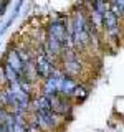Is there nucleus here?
Returning a JSON list of instances; mask_svg holds the SVG:
<instances>
[{
  "label": "nucleus",
  "instance_id": "obj_1",
  "mask_svg": "<svg viewBox=\"0 0 124 132\" xmlns=\"http://www.w3.org/2000/svg\"><path fill=\"white\" fill-rule=\"evenodd\" d=\"M32 121L36 124V127L41 132H58L66 119L55 114L51 109H47V111H35V112H32Z\"/></svg>",
  "mask_w": 124,
  "mask_h": 132
},
{
  "label": "nucleus",
  "instance_id": "obj_2",
  "mask_svg": "<svg viewBox=\"0 0 124 132\" xmlns=\"http://www.w3.org/2000/svg\"><path fill=\"white\" fill-rule=\"evenodd\" d=\"M33 63H35V69H36V74H38V79H43V81L48 79V78L53 74V71L56 69L53 60L45 51L36 53V56L33 58Z\"/></svg>",
  "mask_w": 124,
  "mask_h": 132
},
{
  "label": "nucleus",
  "instance_id": "obj_3",
  "mask_svg": "<svg viewBox=\"0 0 124 132\" xmlns=\"http://www.w3.org/2000/svg\"><path fill=\"white\" fill-rule=\"evenodd\" d=\"M50 107L51 111L58 116H61L63 119H68L71 117L73 114V99L66 97V96H61V94H53L50 96Z\"/></svg>",
  "mask_w": 124,
  "mask_h": 132
},
{
  "label": "nucleus",
  "instance_id": "obj_4",
  "mask_svg": "<svg viewBox=\"0 0 124 132\" xmlns=\"http://www.w3.org/2000/svg\"><path fill=\"white\" fill-rule=\"evenodd\" d=\"M47 35L56 38L66 50H68V27H66V18H55L48 25Z\"/></svg>",
  "mask_w": 124,
  "mask_h": 132
},
{
  "label": "nucleus",
  "instance_id": "obj_5",
  "mask_svg": "<svg viewBox=\"0 0 124 132\" xmlns=\"http://www.w3.org/2000/svg\"><path fill=\"white\" fill-rule=\"evenodd\" d=\"M61 61H63V66H61V71H63L66 76L69 78H80L81 74V69H83V64L80 61V58L76 55H63L61 56Z\"/></svg>",
  "mask_w": 124,
  "mask_h": 132
},
{
  "label": "nucleus",
  "instance_id": "obj_6",
  "mask_svg": "<svg viewBox=\"0 0 124 132\" xmlns=\"http://www.w3.org/2000/svg\"><path fill=\"white\" fill-rule=\"evenodd\" d=\"M63 78H65V73L61 71L60 68H56L51 76H50L48 79H45L41 94H45L47 97L53 96V94H58L60 93V84H61V79H63Z\"/></svg>",
  "mask_w": 124,
  "mask_h": 132
},
{
  "label": "nucleus",
  "instance_id": "obj_7",
  "mask_svg": "<svg viewBox=\"0 0 124 132\" xmlns=\"http://www.w3.org/2000/svg\"><path fill=\"white\" fill-rule=\"evenodd\" d=\"M103 28L113 40H119V16L114 15L111 10L103 13Z\"/></svg>",
  "mask_w": 124,
  "mask_h": 132
},
{
  "label": "nucleus",
  "instance_id": "obj_8",
  "mask_svg": "<svg viewBox=\"0 0 124 132\" xmlns=\"http://www.w3.org/2000/svg\"><path fill=\"white\" fill-rule=\"evenodd\" d=\"M5 64H8L10 68H13L15 71L20 74V79L23 78V74H25V63L22 61V58L18 56V53H17L15 48L8 50V53L5 56Z\"/></svg>",
  "mask_w": 124,
  "mask_h": 132
},
{
  "label": "nucleus",
  "instance_id": "obj_9",
  "mask_svg": "<svg viewBox=\"0 0 124 132\" xmlns=\"http://www.w3.org/2000/svg\"><path fill=\"white\" fill-rule=\"evenodd\" d=\"M78 84H80V82H78V79L69 78V76H66V74H65V78L61 79L60 93H58V94H61V96H66V97L71 99V97H73V93H74V89H76Z\"/></svg>",
  "mask_w": 124,
  "mask_h": 132
},
{
  "label": "nucleus",
  "instance_id": "obj_10",
  "mask_svg": "<svg viewBox=\"0 0 124 132\" xmlns=\"http://www.w3.org/2000/svg\"><path fill=\"white\" fill-rule=\"evenodd\" d=\"M15 116V129L13 132H30V119L27 117L28 112H12Z\"/></svg>",
  "mask_w": 124,
  "mask_h": 132
},
{
  "label": "nucleus",
  "instance_id": "obj_11",
  "mask_svg": "<svg viewBox=\"0 0 124 132\" xmlns=\"http://www.w3.org/2000/svg\"><path fill=\"white\" fill-rule=\"evenodd\" d=\"M3 68H5V78H7V84H13V82L20 81V74L15 71L13 68H10L8 64L3 63Z\"/></svg>",
  "mask_w": 124,
  "mask_h": 132
},
{
  "label": "nucleus",
  "instance_id": "obj_12",
  "mask_svg": "<svg viewBox=\"0 0 124 132\" xmlns=\"http://www.w3.org/2000/svg\"><path fill=\"white\" fill-rule=\"evenodd\" d=\"M86 97H88V89H86L83 84H78L76 89H74V93H73V97L71 99H73V101H76V102L78 101L81 102V101H84Z\"/></svg>",
  "mask_w": 124,
  "mask_h": 132
},
{
  "label": "nucleus",
  "instance_id": "obj_13",
  "mask_svg": "<svg viewBox=\"0 0 124 132\" xmlns=\"http://www.w3.org/2000/svg\"><path fill=\"white\" fill-rule=\"evenodd\" d=\"M111 12L119 18H124V0H116V5L111 8Z\"/></svg>",
  "mask_w": 124,
  "mask_h": 132
},
{
  "label": "nucleus",
  "instance_id": "obj_14",
  "mask_svg": "<svg viewBox=\"0 0 124 132\" xmlns=\"http://www.w3.org/2000/svg\"><path fill=\"white\" fill-rule=\"evenodd\" d=\"M3 127H5V132H13V129H15V116L12 112L7 116L5 122H3Z\"/></svg>",
  "mask_w": 124,
  "mask_h": 132
},
{
  "label": "nucleus",
  "instance_id": "obj_15",
  "mask_svg": "<svg viewBox=\"0 0 124 132\" xmlns=\"http://www.w3.org/2000/svg\"><path fill=\"white\" fill-rule=\"evenodd\" d=\"M15 18H17L15 15H10V16H8V20H7V22L2 25V28H0V36H3V35H5V33H7V30H8V28H10V25L13 23V20H15Z\"/></svg>",
  "mask_w": 124,
  "mask_h": 132
},
{
  "label": "nucleus",
  "instance_id": "obj_16",
  "mask_svg": "<svg viewBox=\"0 0 124 132\" xmlns=\"http://www.w3.org/2000/svg\"><path fill=\"white\" fill-rule=\"evenodd\" d=\"M8 114H10V111H8L5 106L0 104V124H2V126H3V122H5V119H7Z\"/></svg>",
  "mask_w": 124,
  "mask_h": 132
},
{
  "label": "nucleus",
  "instance_id": "obj_17",
  "mask_svg": "<svg viewBox=\"0 0 124 132\" xmlns=\"http://www.w3.org/2000/svg\"><path fill=\"white\" fill-rule=\"evenodd\" d=\"M23 2H25V0H18V2H17V5H15V8H13V13H12V15L18 16L20 10H22V7H23Z\"/></svg>",
  "mask_w": 124,
  "mask_h": 132
},
{
  "label": "nucleus",
  "instance_id": "obj_18",
  "mask_svg": "<svg viewBox=\"0 0 124 132\" xmlns=\"http://www.w3.org/2000/svg\"><path fill=\"white\" fill-rule=\"evenodd\" d=\"M0 84H7V78H5V68H3V64H0Z\"/></svg>",
  "mask_w": 124,
  "mask_h": 132
},
{
  "label": "nucleus",
  "instance_id": "obj_19",
  "mask_svg": "<svg viewBox=\"0 0 124 132\" xmlns=\"http://www.w3.org/2000/svg\"><path fill=\"white\" fill-rule=\"evenodd\" d=\"M7 5H8V0H0V16H3L7 10Z\"/></svg>",
  "mask_w": 124,
  "mask_h": 132
},
{
  "label": "nucleus",
  "instance_id": "obj_20",
  "mask_svg": "<svg viewBox=\"0 0 124 132\" xmlns=\"http://www.w3.org/2000/svg\"><path fill=\"white\" fill-rule=\"evenodd\" d=\"M0 51H2V43H0Z\"/></svg>",
  "mask_w": 124,
  "mask_h": 132
}]
</instances>
